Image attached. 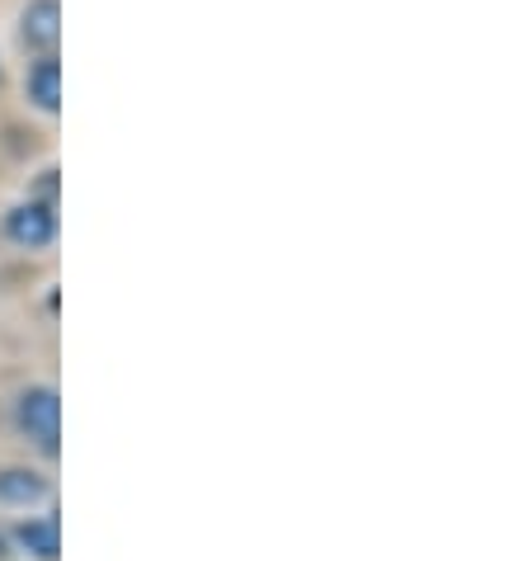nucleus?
<instances>
[{
    "mask_svg": "<svg viewBox=\"0 0 528 561\" xmlns=\"http://www.w3.org/2000/svg\"><path fill=\"white\" fill-rule=\"evenodd\" d=\"M20 425L28 430V439H38L43 448H57V425H61V401L48 387L20 397Z\"/></svg>",
    "mask_w": 528,
    "mask_h": 561,
    "instance_id": "1",
    "label": "nucleus"
},
{
    "mask_svg": "<svg viewBox=\"0 0 528 561\" xmlns=\"http://www.w3.org/2000/svg\"><path fill=\"white\" fill-rule=\"evenodd\" d=\"M20 38H24V48H38V53L57 48V38H61V5L57 0H28L24 14H20Z\"/></svg>",
    "mask_w": 528,
    "mask_h": 561,
    "instance_id": "2",
    "label": "nucleus"
},
{
    "mask_svg": "<svg viewBox=\"0 0 528 561\" xmlns=\"http://www.w3.org/2000/svg\"><path fill=\"white\" fill-rule=\"evenodd\" d=\"M5 231H10V241H20V245H28V251H38V245H48L57 237V217L43 208V204H24V208L10 213Z\"/></svg>",
    "mask_w": 528,
    "mask_h": 561,
    "instance_id": "3",
    "label": "nucleus"
},
{
    "mask_svg": "<svg viewBox=\"0 0 528 561\" xmlns=\"http://www.w3.org/2000/svg\"><path fill=\"white\" fill-rule=\"evenodd\" d=\"M24 90H28V100H34L43 114H53V108L61 104V67H57V57H53V53H43L34 67H28Z\"/></svg>",
    "mask_w": 528,
    "mask_h": 561,
    "instance_id": "4",
    "label": "nucleus"
},
{
    "mask_svg": "<svg viewBox=\"0 0 528 561\" xmlns=\"http://www.w3.org/2000/svg\"><path fill=\"white\" fill-rule=\"evenodd\" d=\"M20 542H24L28 552H38L43 561H53V557H57V524H53V519L24 524V528H20Z\"/></svg>",
    "mask_w": 528,
    "mask_h": 561,
    "instance_id": "5",
    "label": "nucleus"
},
{
    "mask_svg": "<svg viewBox=\"0 0 528 561\" xmlns=\"http://www.w3.org/2000/svg\"><path fill=\"white\" fill-rule=\"evenodd\" d=\"M0 495L5 501H34V495H43V481L34 472H0Z\"/></svg>",
    "mask_w": 528,
    "mask_h": 561,
    "instance_id": "6",
    "label": "nucleus"
}]
</instances>
